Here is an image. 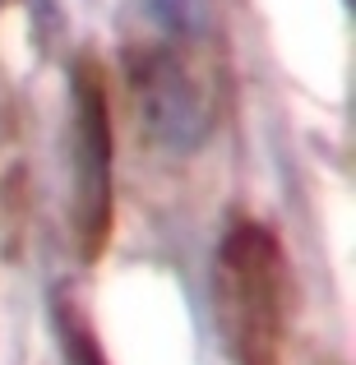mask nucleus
<instances>
[{
  "label": "nucleus",
  "instance_id": "obj_1",
  "mask_svg": "<svg viewBox=\"0 0 356 365\" xmlns=\"http://www.w3.org/2000/svg\"><path fill=\"white\" fill-rule=\"evenodd\" d=\"M74 232L83 259H98L111 232V107L102 74L74 65Z\"/></svg>",
  "mask_w": 356,
  "mask_h": 365
},
{
  "label": "nucleus",
  "instance_id": "obj_2",
  "mask_svg": "<svg viewBox=\"0 0 356 365\" xmlns=\"http://www.w3.org/2000/svg\"><path fill=\"white\" fill-rule=\"evenodd\" d=\"M130 88H134V111L158 148L176 153H199L213 130L204 83L190 74V65L171 51H143L130 61Z\"/></svg>",
  "mask_w": 356,
  "mask_h": 365
},
{
  "label": "nucleus",
  "instance_id": "obj_3",
  "mask_svg": "<svg viewBox=\"0 0 356 365\" xmlns=\"http://www.w3.org/2000/svg\"><path fill=\"white\" fill-rule=\"evenodd\" d=\"M148 19L167 37H199L204 33V0H143Z\"/></svg>",
  "mask_w": 356,
  "mask_h": 365
},
{
  "label": "nucleus",
  "instance_id": "obj_4",
  "mask_svg": "<svg viewBox=\"0 0 356 365\" xmlns=\"http://www.w3.org/2000/svg\"><path fill=\"white\" fill-rule=\"evenodd\" d=\"M61 347H65V365H107L98 338L74 319V310H61Z\"/></svg>",
  "mask_w": 356,
  "mask_h": 365
}]
</instances>
